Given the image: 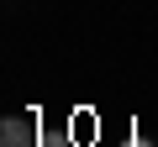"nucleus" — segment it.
<instances>
[{"instance_id":"nucleus-1","label":"nucleus","mask_w":158,"mask_h":147,"mask_svg":"<svg viewBox=\"0 0 158 147\" xmlns=\"http://www.w3.org/2000/svg\"><path fill=\"white\" fill-rule=\"evenodd\" d=\"M0 147H37V126L27 116H6L0 121Z\"/></svg>"},{"instance_id":"nucleus-2","label":"nucleus","mask_w":158,"mask_h":147,"mask_svg":"<svg viewBox=\"0 0 158 147\" xmlns=\"http://www.w3.org/2000/svg\"><path fill=\"white\" fill-rule=\"evenodd\" d=\"M37 147H69V137H63L58 126H42V131H37Z\"/></svg>"},{"instance_id":"nucleus-3","label":"nucleus","mask_w":158,"mask_h":147,"mask_svg":"<svg viewBox=\"0 0 158 147\" xmlns=\"http://www.w3.org/2000/svg\"><path fill=\"white\" fill-rule=\"evenodd\" d=\"M127 147H148V142H137V137H132V142H127Z\"/></svg>"}]
</instances>
